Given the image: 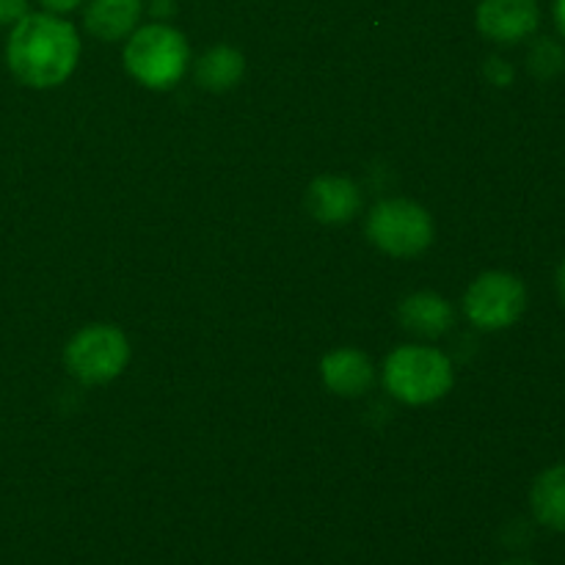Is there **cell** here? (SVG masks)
Here are the masks:
<instances>
[{"label":"cell","instance_id":"7","mask_svg":"<svg viewBox=\"0 0 565 565\" xmlns=\"http://www.w3.org/2000/svg\"><path fill=\"white\" fill-rule=\"evenodd\" d=\"M541 22L535 0H480L478 28L483 36L500 44H516L533 36Z\"/></svg>","mask_w":565,"mask_h":565},{"label":"cell","instance_id":"1","mask_svg":"<svg viewBox=\"0 0 565 565\" xmlns=\"http://www.w3.org/2000/svg\"><path fill=\"white\" fill-rule=\"evenodd\" d=\"M81 58V36L72 22L61 20L53 11H28L17 25H11L6 61L11 75L31 88H53L75 72Z\"/></svg>","mask_w":565,"mask_h":565},{"label":"cell","instance_id":"2","mask_svg":"<svg viewBox=\"0 0 565 565\" xmlns=\"http://www.w3.org/2000/svg\"><path fill=\"white\" fill-rule=\"evenodd\" d=\"M452 362L436 348L403 345L384 364V384L401 403L428 406L452 390Z\"/></svg>","mask_w":565,"mask_h":565},{"label":"cell","instance_id":"4","mask_svg":"<svg viewBox=\"0 0 565 565\" xmlns=\"http://www.w3.org/2000/svg\"><path fill=\"white\" fill-rule=\"evenodd\" d=\"M367 237L392 257H417L434 243V218L412 199H386L370 213Z\"/></svg>","mask_w":565,"mask_h":565},{"label":"cell","instance_id":"10","mask_svg":"<svg viewBox=\"0 0 565 565\" xmlns=\"http://www.w3.org/2000/svg\"><path fill=\"white\" fill-rule=\"evenodd\" d=\"M143 0H92L86 9V28L103 42H119L136 31Z\"/></svg>","mask_w":565,"mask_h":565},{"label":"cell","instance_id":"8","mask_svg":"<svg viewBox=\"0 0 565 565\" xmlns=\"http://www.w3.org/2000/svg\"><path fill=\"white\" fill-rule=\"evenodd\" d=\"M307 207L320 224H345L362 207V193L348 177H318L309 185Z\"/></svg>","mask_w":565,"mask_h":565},{"label":"cell","instance_id":"9","mask_svg":"<svg viewBox=\"0 0 565 565\" xmlns=\"http://www.w3.org/2000/svg\"><path fill=\"white\" fill-rule=\"evenodd\" d=\"M323 384L340 397H359L373 386V362L356 348H340L320 362Z\"/></svg>","mask_w":565,"mask_h":565},{"label":"cell","instance_id":"11","mask_svg":"<svg viewBox=\"0 0 565 565\" xmlns=\"http://www.w3.org/2000/svg\"><path fill=\"white\" fill-rule=\"evenodd\" d=\"M397 315H401V323L408 331L423 337L445 334L452 326V318H456L452 303L447 298L436 296V292H414V296L403 298Z\"/></svg>","mask_w":565,"mask_h":565},{"label":"cell","instance_id":"14","mask_svg":"<svg viewBox=\"0 0 565 565\" xmlns=\"http://www.w3.org/2000/svg\"><path fill=\"white\" fill-rule=\"evenodd\" d=\"M527 64L539 81H552V77H557L565 70V50L555 39H539L530 47Z\"/></svg>","mask_w":565,"mask_h":565},{"label":"cell","instance_id":"16","mask_svg":"<svg viewBox=\"0 0 565 565\" xmlns=\"http://www.w3.org/2000/svg\"><path fill=\"white\" fill-rule=\"evenodd\" d=\"M28 14V0H0V28L17 25Z\"/></svg>","mask_w":565,"mask_h":565},{"label":"cell","instance_id":"15","mask_svg":"<svg viewBox=\"0 0 565 565\" xmlns=\"http://www.w3.org/2000/svg\"><path fill=\"white\" fill-rule=\"evenodd\" d=\"M483 72H486V77H489V83H494V86H511L513 83V66L502 58L486 61Z\"/></svg>","mask_w":565,"mask_h":565},{"label":"cell","instance_id":"19","mask_svg":"<svg viewBox=\"0 0 565 565\" xmlns=\"http://www.w3.org/2000/svg\"><path fill=\"white\" fill-rule=\"evenodd\" d=\"M152 11L158 17H169L174 11V3L171 0H152Z\"/></svg>","mask_w":565,"mask_h":565},{"label":"cell","instance_id":"13","mask_svg":"<svg viewBox=\"0 0 565 565\" xmlns=\"http://www.w3.org/2000/svg\"><path fill=\"white\" fill-rule=\"evenodd\" d=\"M243 70H246V61L237 53L235 47H221L207 50V53L199 58L196 64V81L202 83V88L207 92H226V88L235 86L243 77Z\"/></svg>","mask_w":565,"mask_h":565},{"label":"cell","instance_id":"18","mask_svg":"<svg viewBox=\"0 0 565 565\" xmlns=\"http://www.w3.org/2000/svg\"><path fill=\"white\" fill-rule=\"evenodd\" d=\"M555 22H557V31L565 39V0H555Z\"/></svg>","mask_w":565,"mask_h":565},{"label":"cell","instance_id":"21","mask_svg":"<svg viewBox=\"0 0 565 565\" xmlns=\"http://www.w3.org/2000/svg\"><path fill=\"white\" fill-rule=\"evenodd\" d=\"M505 565H533V563H524V561H513V563H505Z\"/></svg>","mask_w":565,"mask_h":565},{"label":"cell","instance_id":"6","mask_svg":"<svg viewBox=\"0 0 565 565\" xmlns=\"http://www.w3.org/2000/svg\"><path fill=\"white\" fill-rule=\"evenodd\" d=\"M527 309V290L519 276L505 270H489L469 285L463 296V312L472 326L483 331H500L516 323Z\"/></svg>","mask_w":565,"mask_h":565},{"label":"cell","instance_id":"5","mask_svg":"<svg viewBox=\"0 0 565 565\" xmlns=\"http://www.w3.org/2000/svg\"><path fill=\"white\" fill-rule=\"evenodd\" d=\"M64 362L83 384H108L130 362V342L116 326H86L70 340Z\"/></svg>","mask_w":565,"mask_h":565},{"label":"cell","instance_id":"12","mask_svg":"<svg viewBox=\"0 0 565 565\" xmlns=\"http://www.w3.org/2000/svg\"><path fill=\"white\" fill-rule=\"evenodd\" d=\"M530 508L535 522L546 530L565 533V463L544 469L530 489Z\"/></svg>","mask_w":565,"mask_h":565},{"label":"cell","instance_id":"3","mask_svg":"<svg viewBox=\"0 0 565 565\" xmlns=\"http://www.w3.org/2000/svg\"><path fill=\"white\" fill-rule=\"evenodd\" d=\"M191 47L177 28L166 22L138 28L125 47V66L141 86L163 88L177 86L188 72Z\"/></svg>","mask_w":565,"mask_h":565},{"label":"cell","instance_id":"17","mask_svg":"<svg viewBox=\"0 0 565 565\" xmlns=\"http://www.w3.org/2000/svg\"><path fill=\"white\" fill-rule=\"evenodd\" d=\"M39 3H42L47 11H53V14H66V11L77 9L83 0H39Z\"/></svg>","mask_w":565,"mask_h":565},{"label":"cell","instance_id":"20","mask_svg":"<svg viewBox=\"0 0 565 565\" xmlns=\"http://www.w3.org/2000/svg\"><path fill=\"white\" fill-rule=\"evenodd\" d=\"M555 287H557V296H561V301H563V307H565V259L561 263V268H557Z\"/></svg>","mask_w":565,"mask_h":565}]
</instances>
